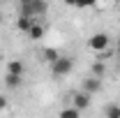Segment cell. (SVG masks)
I'll return each mask as SVG.
<instances>
[{
  "label": "cell",
  "mask_w": 120,
  "mask_h": 118,
  "mask_svg": "<svg viewBox=\"0 0 120 118\" xmlns=\"http://www.w3.org/2000/svg\"><path fill=\"white\" fill-rule=\"evenodd\" d=\"M44 35H46V28L42 26V23H37V21H35V23L30 26V30H28V37H30V39H35V42L42 39Z\"/></svg>",
  "instance_id": "52a82bcc"
},
{
  "label": "cell",
  "mask_w": 120,
  "mask_h": 118,
  "mask_svg": "<svg viewBox=\"0 0 120 118\" xmlns=\"http://www.w3.org/2000/svg\"><path fill=\"white\" fill-rule=\"evenodd\" d=\"M95 5H97V0H76V7L79 9H90Z\"/></svg>",
  "instance_id": "4fadbf2b"
},
{
  "label": "cell",
  "mask_w": 120,
  "mask_h": 118,
  "mask_svg": "<svg viewBox=\"0 0 120 118\" xmlns=\"http://www.w3.org/2000/svg\"><path fill=\"white\" fill-rule=\"evenodd\" d=\"M5 109H7V100L0 95V111H5Z\"/></svg>",
  "instance_id": "9a60e30c"
},
{
  "label": "cell",
  "mask_w": 120,
  "mask_h": 118,
  "mask_svg": "<svg viewBox=\"0 0 120 118\" xmlns=\"http://www.w3.org/2000/svg\"><path fill=\"white\" fill-rule=\"evenodd\" d=\"M111 46V37L106 35V32H95V35H90L88 39V49L90 51H97V53H102Z\"/></svg>",
  "instance_id": "6da1fadb"
},
{
  "label": "cell",
  "mask_w": 120,
  "mask_h": 118,
  "mask_svg": "<svg viewBox=\"0 0 120 118\" xmlns=\"http://www.w3.org/2000/svg\"><path fill=\"white\" fill-rule=\"evenodd\" d=\"M62 2H65L67 7H76V0H62Z\"/></svg>",
  "instance_id": "2e32d148"
},
{
  "label": "cell",
  "mask_w": 120,
  "mask_h": 118,
  "mask_svg": "<svg viewBox=\"0 0 120 118\" xmlns=\"http://www.w3.org/2000/svg\"><path fill=\"white\" fill-rule=\"evenodd\" d=\"M83 90L90 93V95L99 93V90H102V76H95V74L86 76V79H83Z\"/></svg>",
  "instance_id": "277c9868"
},
{
  "label": "cell",
  "mask_w": 120,
  "mask_h": 118,
  "mask_svg": "<svg viewBox=\"0 0 120 118\" xmlns=\"http://www.w3.org/2000/svg\"><path fill=\"white\" fill-rule=\"evenodd\" d=\"M19 2H21V5H30L32 0H19Z\"/></svg>",
  "instance_id": "e0dca14e"
},
{
  "label": "cell",
  "mask_w": 120,
  "mask_h": 118,
  "mask_svg": "<svg viewBox=\"0 0 120 118\" xmlns=\"http://www.w3.org/2000/svg\"><path fill=\"white\" fill-rule=\"evenodd\" d=\"M92 74H95V76H102V74H104V65H102V63H95V65H92Z\"/></svg>",
  "instance_id": "5bb4252c"
},
{
  "label": "cell",
  "mask_w": 120,
  "mask_h": 118,
  "mask_svg": "<svg viewBox=\"0 0 120 118\" xmlns=\"http://www.w3.org/2000/svg\"><path fill=\"white\" fill-rule=\"evenodd\" d=\"M7 72H14V74H26V65H23V60H9L7 63Z\"/></svg>",
  "instance_id": "9c48e42d"
},
{
  "label": "cell",
  "mask_w": 120,
  "mask_h": 118,
  "mask_svg": "<svg viewBox=\"0 0 120 118\" xmlns=\"http://www.w3.org/2000/svg\"><path fill=\"white\" fill-rule=\"evenodd\" d=\"M72 102H74V106L79 109V111H86V109L90 106V93H86V90L74 93V95H72Z\"/></svg>",
  "instance_id": "5b68a950"
},
{
  "label": "cell",
  "mask_w": 120,
  "mask_h": 118,
  "mask_svg": "<svg viewBox=\"0 0 120 118\" xmlns=\"http://www.w3.org/2000/svg\"><path fill=\"white\" fill-rule=\"evenodd\" d=\"M118 56H120V37H118Z\"/></svg>",
  "instance_id": "ac0fdd59"
},
{
  "label": "cell",
  "mask_w": 120,
  "mask_h": 118,
  "mask_svg": "<svg viewBox=\"0 0 120 118\" xmlns=\"http://www.w3.org/2000/svg\"><path fill=\"white\" fill-rule=\"evenodd\" d=\"M23 76H26V74H14V72H7V74H5V86H7V88H12V90L21 88V86H23Z\"/></svg>",
  "instance_id": "8992f818"
},
{
  "label": "cell",
  "mask_w": 120,
  "mask_h": 118,
  "mask_svg": "<svg viewBox=\"0 0 120 118\" xmlns=\"http://www.w3.org/2000/svg\"><path fill=\"white\" fill-rule=\"evenodd\" d=\"M79 114H81V111H79L76 106H69V109H62V111H60V118H79Z\"/></svg>",
  "instance_id": "7c38bea8"
},
{
  "label": "cell",
  "mask_w": 120,
  "mask_h": 118,
  "mask_svg": "<svg viewBox=\"0 0 120 118\" xmlns=\"http://www.w3.org/2000/svg\"><path fill=\"white\" fill-rule=\"evenodd\" d=\"M32 23H35V21H32V16H30V14H21L19 19H16V30H21V32H28Z\"/></svg>",
  "instance_id": "ba28073f"
},
{
  "label": "cell",
  "mask_w": 120,
  "mask_h": 118,
  "mask_svg": "<svg viewBox=\"0 0 120 118\" xmlns=\"http://www.w3.org/2000/svg\"><path fill=\"white\" fill-rule=\"evenodd\" d=\"M46 9H49V5H46V0H32L30 5H21V14H30V16H35V14H46Z\"/></svg>",
  "instance_id": "3957f363"
},
{
  "label": "cell",
  "mask_w": 120,
  "mask_h": 118,
  "mask_svg": "<svg viewBox=\"0 0 120 118\" xmlns=\"http://www.w3.org/2000/svg\"><path fill=\"white\" fill-rule=\"evenodd\" d=\"M104 116L106 118H120V106L118 104H106L104 106Z\"/></svg>",
  "instance_id": "8fae6325"
},
{
  "label": "cell",
  "mask_w": 120,
  "mask_h": 118,
  "mask_svg": "<svg viewBox=\"0 0 120 118\" xmlns=\"http://www.w3.org/2000/svg\"><path fill=\"white\" fill-rule=\"evenodd\" d=\"M72 70H74V60L67 58V56H60L56 63H51V74L53 76H67Z\"/></svg>",
  "instance_id": "7a4b0ae2"
},
{
  "label": "cell",
  "mask_w": 120,
  "mask_h": 118,
  "mask_svg": "<svg viewBox=\"0 0 120 118\" xmlns=\"http://www.w3.org/2000/svg\"><path fill=\"white\" fill-rule=\"evenodd\" d=\"M58 58H60V51H56V49H44V51H42V60L49 63V65L56 63Z\"/></svg>",
  "instance_id": "30bf717a"
}]
</instances>
